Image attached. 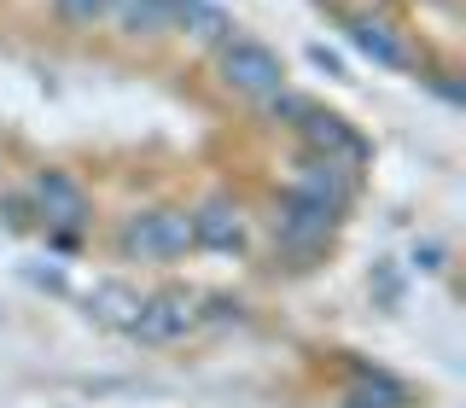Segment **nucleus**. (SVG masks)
I'll use <instances>...</instances> for the list:
<instances>
[{
	"label": "nucleus",
	"instance_id": "obj_1",
	"mask_svg": "<svg viewBox=\"0 0 466 408\" xmlns=\"http://www.w3.org/2000/svg\"><path fill=\"white\" fill-rule=\"evenodd\" d=\"M193 251H198L193 245V210H181V204L135 210L116 228V257H128V262H157V269H169V262H181Z\"/></svg>",
	"mask_w": 466,
	"mask_h": 408
},
{
	"label": "nucleus",
	"instance_id": "obj_2",
	"mask_svg": "<svg viewBox=\"0 0 466 408\" xmlns=\"http://www.w3.org/2000/svg\"><path fill=\"white\" fill-rule=\"evenodd\" d=\"M332 233H339V216L327 210V204L303 199V193H280V204H274V251L298 257V269H309V262L332 245Z\"/></svg>",
	"mask_w": 466,
	"mask_h": 408
},
{
	"label": "nucleus",
	"instance_id": "obj_3",
	"mask_svg": "<svg viewBox=\"0 0 466 408\" xmlns=\"http://www.w3.org/2000/svg\"><path fill=\"white\" fill-rule=\"evenodd\" d=\"M216 70H222V82L233 87V94H245V99H268L274 87H286L280 53L251 41V36H228L222 47H216Z\"/></svg>",
	"mask_w": 466,
	"mask_h": 408
},
{
	"label": "nucleus",
	"instance_id": "obj_4",
	"mask_svg": "<svg viewBox=\"0 0 466 408\" xmlns=\"http://www.w3.org/2000/svg\"><path fill=\"white\" fill-rule=\"evenodd\" d=\"M291 193H303V199H315V204H327L332 216H344L356 210V199H361V169H350L339 164V158H327V152H303L298 164H291Z\"/></svg>",
	"mask_w": 466,
	"mask_h": 408
},
{
	"label": "nucleus",
	"instance_id": "obj_5",
	"mask_svg": "<svg viewBox=\"0 0 466 408\" xmlns=\"http://www.w3.org/2000/svg\"><path fill=\"white\" fill-rule=\"evenodd\" d=\"M29 210H35L47 228L82 233L87 222H94V193H87L70 169H35L29 175Z\"/></svg>",
	"mask_w": 466,
	"mask_h": 408
},
{
	"label": "nucleus",
	"instance_id": "obj_6",
	"mask_svg": "<svg viewBox=\"0 0 466 408\" xmlns=\"http://www.w3.org/2000/svg\"><path fill=\"white\" fill-rule=\"evenodd\" d=\"M128 332H135L140 344H175V339H187V332H198V291L169 286V291L140 298V315H135Z\"/></svg>",
	"mask_w": 466,
	"mask_h": 408
},
{
	"label": "nucleus",
	"instance_id": "obj_7",
	"mask_svg": "<svg viewBox=\"0 0 466 408\" xmlns=\"http://www.w3.org/2000/svg\"><path fill=\"white\" fill-rule=\"evenodd\" d=\"M344 36H350V47H356L361 58H373L379 70H420L414 41H408L402 29L385 18V12H350V18H344Z\"/></svg>",
	"mask_w": 466,
	"mask_h": 408
},
{
	"label": "nucleus",
	"instance_id": "obj_8",
	"mask_svg": "<svg viewBox=\"0 0 466 408\" xmlns=\"http://www.w3.org/2000/svg\"><path fill=\"white\" fill-rule=\"evenodd\" d=\"M291 128L303 135V152H327V158H339V164H350V169H361V164L373 158V146L361 140L339 111H320L315 99L298 111V123H291Z\"/></svg>",
	"mask_w": 466,
	"mask_h": 408
},
{
	"label": "nucleus",
	"instance_id": "obj_9",
	"mask_svg": "<svg viewBox=\"0 0 466 408\" xmlns=\"http://www.w3.org/2000/svg\"><path fill=\"white\" fill-rule=\"evenodd\" d=\"M245 240H251V216H245L228 193L204 199L198 210H193V245H198V251L239 257V251H245Z\"/></svg>",
	"mask_w": 466,
	"mask_h": 408
},
{
	"label": "nucleus",
	"instance_id": "obj_10",
	"mask_svg": "<svg viewBox=\"0 0 466 408\" xmlns=\"http://www.w3.org/2000/svg\"><path fill=\"white\" fill-rule=\"evenodd\" d=\"M344 408H414V391H408L390 368L356 362V385L344 391Z\"/></svg>",
	"mask_w": 466,
	"mask_h": 408
},
{
	"label": "nucleus",
	"instance_id": "obj_11",
	"mask_svg": "<svg viewBox=\"0 0 466 408\" xmlns=\"http://www.w3.org/2000/svg\"><path fill=\"white\" fill-rule=\"evenodd\" d=\"M82 303H87V315H94L99 327H116V332H128V327H135V315H140V291L128 286V280H99Z\"/></svg>",
	"mask_w": 466,
	"mask_h": 408
},
{
	"label": "nucleus",
	"instance_id": "obj_12",
	"mask_svg": "<svg viewBox=\"0 0 466 408\" xmlns=\"http://www.w3.org/2000/svg\"><path fill=\"white\" fill-rule=\"evenodd\" d=\"M106 18L123 29V36H164L175 24V6L169 0H111Z\"/></svg>",
	"mask_w": 466,
	"mask_h": 408
},
{
	"label": "nucleus",
	"instance_id": "obj_13",
	"mask_svg": "<svg viewBox=\"0 0 466 408\" xmlns=\"http://www.w3.org/2000/svg\"><path fill=\"white\" fill-rule=\"evenodd\" d=\"M175 24H181L193 41H210V47H222L233 36V18L216 6V0H187V6H175Z\"/></svg>",
	"mask_w": 466,
	"mask_h": 408
},
{
	"label": "nucleus",
	"instance_id": "obj_14",
	"mask_svg": "<svg viewBox=\"0 0 466 408\" xmlns=\"http://www.w3.org/2000/svg\"><path fill=\"white\" fill-rule=\"evenodd\" d=\"M53 6H58V18H65V24L94 29V24H106V6H111V0H53Z\"/></svg>",
	"mask_w": 466,
	"mask_h": 408
},
{
	"label": "nucleus",
	"instance_id": "obj_15",
	"mask_svg": "<svg viewBox=\"0 0 466 408\" xmlns=\"http://www.w3.org/2000/svg\"><path fill=\"white\" fill-rule=\"evenodd\" d=\"M426 82H431V94H437V99H449V106H466V87L449 76V70H443V76H426Z\"/></svg>",
	"mask_w": 466,
	"mask_h": 408
},
{
	"label": "nucleus",
	"instance_id": "obj_16",
	"mask_svg": "<svg viewBox=\"0 0 466 408\" xmlns=\"http://www.w3.org/2000/svg\"><path fill=\"white\" fill-rule=\"evenodd\" d=\"M414 269L437 274V269H443V245H414Z\"/></svg>",
	"mask_w": 466,
	"mask_h": 408
},
{
	"label": "nucleus",
	"instance_id": "obj_17",
	"mask_svg": "<svg viewBox=\"0 0 466 408\" xmlns=\"http://www.w3.org/2000/svg\"><path fill=\"white\" fill-rule=\"evenodd\" d=\"M29 280L47 286V291H65V274H58V269H29Z\"/></svg>",
	"mask_w": 466,
	"mask_h": 408
},
{
	"label": "nucleus",
	"instance_id": "obj_18",
	"mask_svg": "<svg viewBox=\"0 0 466 408\" xmlns=\"http://www.w3.org/2000/svg\"><path fill=\"white\" fill-rule=\"evenodd\" d=\"M397 291H402V280H397L390 269H379V298H385V303H397Z\"/></svg>",
	"mask_w": 466,
	"mask_h": 408
},
{
	"label": "nucleus",
	"instance_id": "obj_19",
	"mask_svg": "<svg viewBox=\"0 0 466 408\" xmlns=\"http://www.w3.org/2000/svg\"><path fill=\"white\" fill-rule=\"evenodd\" d=\"M315 65H320V70H327V76H344V65H339V58H332L327 47H315Z\"/></svg>",
	"mask_w": 466,
	"mask_h": 408
},
{
	"label": "nucleus",
	"instance_id": "obj_20",
	"mask_svg": "<svg viewBox=\"0 0 466 408\" xmlns=\"http://www.w3.org/2000/svg\"><path fill=\"white\" fill-rule=\"evenodd\" d=\"M169 6H187V0H169Z\"/></svg>",
	"mask_w": 466,
	"mask_h": 408
}]
</instances>
